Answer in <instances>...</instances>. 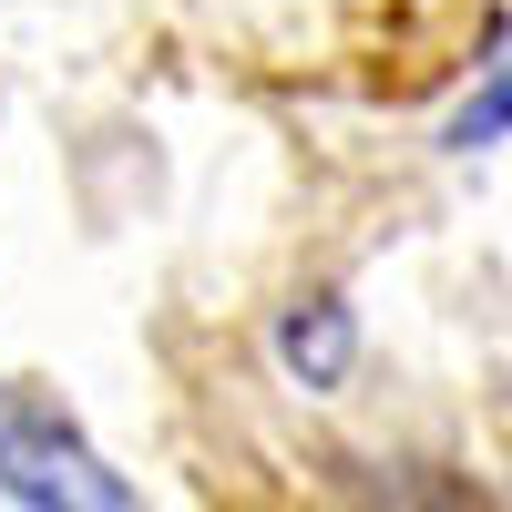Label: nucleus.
<instances>
[{
  "label": "nucleus",
  "mask_w": 512,
  "mask_h": 512,
  "mask_svg": "<svg viewBox=\"0 0 512 512\" xmlns=\"http://www.w3.org/2000/svg\"><path fill=\"white\" fill-rule=\"evenodd\" d=\"M0 492L41 502V512H62V502L72 512H123L134 502V482H123L41 390H21V379H0Z\"/></svg>",
  "instance_id": "f257e3e1"
},
{
  "label": "nucleus",
  "mask_w": 512,
  "mask_h": 512,
  "mask_svg": "<svg viewBox=\"0 0 512 512\" xmlns=\"http://www.w3.org/2000/svg\"><path fill=\"white\" fill-rule=\"evenodd\" d=\"M277 359L308 379V390H328L338 369H349V308L338 297H318V308H297L287 328H277Z\"/></svg>",
  "instance_id": "f03ea898"
},
{
  "label": "nucleus",
  "mask_w": 512,
  "mask_h": 512,
  "mask_svg": "<svg viewBox=\"0 0 512 512\" xmlns=\"http://www.w3.org/2000/svg\"><path fill=\"white\" fill-rule=\"evenodd\" d=\"M492 134H512V62H502V72L482 82V93H472V103L451 113V154H482Z\"/></svg>",
  "instance_id": "7ed1b4c3"
}]
</instances>
